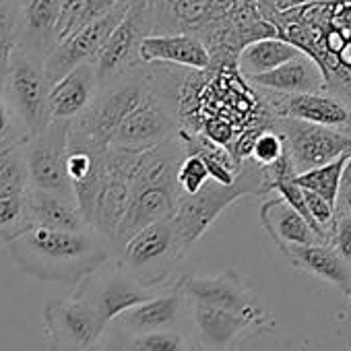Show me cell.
Returning <instances> with one entry per match:
<instances>
[{
  "label": "cell",
  "instance_id": "6da1fadb",
  "mask_svg": "<svg viewBox=\"0 0 351 351\" xmlns=\"http://www.w3.org/2000/svg\"><path fill=\"white\" fill-rule=\"evenodd\" d=\"M7 246L19 271L46 283H66L73 287L104 267L112 256L110 244L91 228L83 232L32 228L7 242Z\"/></svg>",
  "mask_w": 351,
  "mask_h": 351
},
{
  "label": "cell",
  "instance_id": "7a4b0ae2",
  "mask_svg": "<svg viewBox=\"0 0 351 351\" xmlns=\"http://www.w3.org/2000/svg\"><path fill=\"white\" fill-rule=\"evenodd\" d=\"M263 167L252 159H244L240 163V171L234 184H219L215 180H207L195 195H180L178 207L173 213V223L180 232V238L191 248L203 234L215 223V219L238 199L248 195H267Z\"/></svg>",
  "mask_w": 351,
  "mask_h": 351
},
{
  "label": "cell",
  "instance_id": "3957f363",
  "mask_svg": "<svg viewBox=\"0 0 351 351\" xmlns=\"http://www.w3.org/2000/svg\"><path fill=\"white\" fill-rule=\"evenodd\" d=\"M149 83V64H141L99 85L91 106L69 124V136L93 147H110L120 122L136 108Z\"/></svg>",
  "mask_w": 351,
  "mask_h": 351
},
{
  "label": "cell",
  "instance_id": "277c9868",
  "mask_svg": "<svg viewBox=\"0 0 351 351\" xmlns=\"http://www.w3.org/2000/svg\"><path fill=\"white\" fill-rule=\"evenodd\" d=\"M191 248L180 238L173 219L151 223L134 234L116 256V265L141 287H161Z\"/></svg>",
  "mask_w": 351,
  "mask_h": 351
},
{
  "label": "cell",
  "instance_id": "5b68a950",
  "mask_svg": "<svg viewBox=\"0 0 351 351\" xmlns=\"http://www.w3.org/2000/svg\"><path fill=\"white\" fill-rule=\"evenodd\" d=\"M48 93L50 81L44 73V60L29 52L15 50L7 69L0 73V95L17 116L27 136L38 134L52 122Z\"/></svg>",
  "mask_w": 351,
  "mask_h": 351
},
{
  "label": "cell",
  "instance_id": "8992f818",
  "mask_svg": "<svg viewBox=\"0 0 351 351\" xmlns=\"http://www.w3.org/2000/svg\"><path fill=\"white\" fill-rule=\"evenodd\" d=\"M157 34V7L155 0H130L120 23L114 27L97 58L93 69L99 85L141 66L138 48L145 38Z\"/></svg>",
  "mask_w": 351,
  "mask_h": 351
},
{
  "label": "cell",
  "instance_id": "52a82bcc",
  "mask_svg": "<svg viewBox=\"0 0 351 351\" xmlns=\"http://www.w3.org/2000/svg\"><path fill=\"white\" fill-rule=\"evenodd\" d=\"M23 149L29 173V189L75 199L66 173L69 122L52 120L44 130L29 136L23 143Z\"/></svg>",
  "mask_w": 351,
  "mask_h": 351
},
{
  "label": "cell",
  "instance_id": "ba28073f",
  "mask_svg": "<svg viewBox=\"0 0 351 351\" xmlns=\"http://www.w3.org/2000/svg\"><path fill=\"white\" fill-rule=\"evenodd\" d=\"M275 128L285 141V153L295 176L322 167L351 151V136L335 128L289 118H275Z\"/></svg>",
  "mask_w": 351,
  "mask_h": 351
},
{
  "label": "cell",
  "instance_id": "9c48e42d",
  "mask_svg": "<svg viewBox=\"0 0 351 351\" xmlns=\"http://www.w3.org/2000/svg\"><path fill=\"white\" fill-rule=\"evenodd\" d=\"M77 298L85 300L99 318L110 326L118 316L128 312L130 308L145 304L157 295V289H145L134 283L116 263L104 265L87 279H83L75 293Z\"/></svg>",
  "mask_w": 351,
  "mask_h": 351
},
{
  "label": "cell",
  "instance_id": "30bf717a",
  "mask_svg": "<svg viewBox=\"0 0 351 351\" xmlns=\"http://www.w3.org/2000/svg\"><path fill=\"white\" fill-rule=\"evenodd\" d=\"M134 151H122L108 147L106 151V173L95 199L93 215H91V230L101 236L108 244L112 242L116 228L120 226L132 193V171L136 165ZM112 248V246H110Z\"/></svg>",
  "mask_w": 351,
  "mask_h": 351
},
{
  "label": "cell",
  "instance_id": "8fae6325",
  "mask_svg": "<svg viewBox=\"0 0 351 351\" xmlns=\"http://www.w3.org/2000/svg\"><path fill=\"white\" fill-rule=\"evenodd\" d=\"M46 328L54 351H87L99 345L108 324L85 300L73 295L46 304Z\"/></svg>",
  "mask_w": 351,
  "mask_h": 351
},
{
  "label": "cell",
  "instance_id": "7c38bea8",
  "mask_svg": "<svg viewBox=\"0 0 351 351\" xmlns=\"http://www.w3.org/2000/svg\"><path fill=\"white\" fill-rule=\"evenodd\" d=\"M128 3H130V0H128ZM128 3L116 7L108 15L79 27L73 34H69L64 40H60L50 50V54L44 60V73H46V79L50 81V85L56 83L58 79H62L66 73H71L73 69H77L81 64H89V62L93 64V60L97 58V54L104 48L106 40L110 38L114 27L120 23Z\"/></svg>",
  "mask_w": 351,
  "mask_h": 351
},
{
  "label": "cell",
  "instance_id": "4fadbf2b",
  "mask_svg": "<svg viewBox=\"0 0 351 351\" xmlns=\"http://www.w3.org/2000/svg\"><path fill=\"white\" fill-rule=\"evenodd\" d=\"M132 184V182H130ZM180 201V189L176 180L149 182V184H132L128 209L116 228V234L110 242L112 252L120 250L134 234L149 228L151 223L173 217L176 207Z\"/></svg>",
  "mask_w": 351,
  "mask_h": 351
},
{
  "label": "cell",
  "instance_id": "5bb4252c",
  "mask_svg": "<svg viewBox=\"0 0 351 351\" xmlns=\"http://www.w3.org/2000/svg\"><path fill=\"white\" fill-rule=\"evenodd\" d=\"M176 287L184 293L189 302H199L205 306L254 318H267V312L258 306L252 287L236 271H226L217 277L184 275L176 283Z\"/></svg>",
  "mask_w": 351,
  "mask_h": 351
},
{
  "label": "cell",
  "instance_id": "9a60e30c",
  "mask_svg": "<svg viewBox=\"0 0 351 351\" xmlns=\"http://www.w3.org/2000/svg\"><path fill=\"white\" fill-rule=\"evenodd\" d=\"M258 91V99L275 118H289L308 124H318L335 130H343L351 120V110L330 93H302V95H279Z\"/></svg>",
  "mask_w": 351,
  "mask_h": 351
},
{
  "label": "cell",
  "instance_id": "2e32d148",
  "mask_svg": "<svg viewBox=\"0 0 351 351\" xmlns=\"http://www.w3.org/2000/svg\"><path fill=\"white\" fill-rule=\"evenodd\" d=\"M189 306L197 330V341L213 351H234V347L250 330H261L269 322V316L254 318V316L205 306L199 302H189Z\"/></svg>",
  "mask_w": 351,
  "mask_h": 351
},
{
  "label": "cell",
  "instance_id": "e0dca14e",
  "mask_svg": "<svg viewBox=\"0 0 351 351\" xmlns=\"http://www.w3.org/2000/svg\"><path fill=\"white\" fill-rule=\"evenodd\" d=\"M143 64H169L189 71L211 69L207 46L193 34H155L143 40L138 48Z\"/></svg>",
  "mask_w": 351,
  "mask_h": 351
},
{
  "label": "cell",
  "instance_id": "ac0fdd59",
  "mask_svg": "<svg viewBox=\"0 0 351 351\" xmlns=\"http://www.w3.org/2000/svg\"><path fill=\"white\" fill-rule=\"evenodd\" d=\"M189 300L178 287H171L167 293H157L153 300L138 304L118 316L112 324L124 330L130 337L157 332V330H171L180 322L182 312L186 310Z\"/></svg>",
  "mask_w": 351,
  "mask_h": 351
},
{
  "label": "cell",
  "instance_id": "d6986e66",
  "mask_svg": "<svg viewBox=\"0 0 351 351\" xmlns=\"http://www.w3.org/2000/svg\"><path fill=\"white\" fill-rule=\"evenodd\" d=\"M97 89H99V81L91 62L73 69L62 79L50 85V93H48L50 118L56 122L71 124L91 106Z\"/></svg>",
  "mask_w": 351,
  "mask_h": 351
},
{
  "label": "cell",
  "instance_id": "ffe728a7",
  "mask_svg": "<svg viewBox=\"0 0 351 351\" xmlns=\"http://www.w3.org/2000/svg\"><path fill=\"white\" fill-rule=\"evenodd\" d=\"M246 83H250L252 89L279 93V95H302V93H322V91L326 93V83L320 66L304 52L287 60L285 64L277 66L275 71L252 77Z\"/></svg>",
  "mask_w": 351,
  "mask_h": 351
},
{
  "label": "cell",
  "instance_id": "44dd1931",
  "mask_svg": "<svg viewBox=\"0 0 351 351\" xmlns=\"http://www.w3.org/2000/svg\"><path fill=\"white\" fill-rule=\"evenodd\" d=\"M261 223L271 236V240L277 244L279 250L285 246H314L322 244L312 228L304 221V217L293 211L281 197H275L271 201H265L261 205Z\"/></svg>",
  "mask_w": 351,
  "mask_h": 351
},
{
  "label": "cell",
  "instance_id": "7402d4cb",
  "mask_svg": "<svg viewBox=\"0 0 351 351\" xmlns=\"http://www.w3.org/2000/svg\"><path fill=\"white\" fill-rule=\"evenodd\" d=\"M281 252L291 261V265L332 283L351 300V265L345 263L330 246H285Z\"/></svg>",
  "mask_w": 351,
  "mask_h": 351
},
{
  "label": "cell",
  "instance_id": "603a6c76",
  "mask_svg": "<svg viewBox=\"0 0 351 351\" xmlns=\"http://www.w3.org/2000/svg\"><path fill=\"white\" fill-rule=\"evenodd\" d=\"M29 211L34 228L52 230V232H83L89 230L85 223L75 199H66L60 195L44 193L29 189Z\"/></svg>",
  "mask_w": 351,
  "mask_h": 351
},
{
  "label": "cell",
  "instance_id": "cb8c5ba5",
  "mask_svg": "<svg viewBox=\"0 0 351 351\" xmlns=\"http://www.w3.org/2000/svg\"><path fill=\"white\" fill-rule=\"evenodd\" d=\"M298 54H302V52L281 38L258 40L240 50V54L236 58V71L240 73L242 79L248 81L252 77L275 71L277 66L285 64L287 60L295 58Z\"/></svg>",
  "mask_w": 351,
  "mask_h": 351
},
{
  "label": "cell",
  "instance_id": "d4e9b609",
  "mask_svg": "<svg viewBox=\"0 0 351 351\" xmlns=\"http://www.w3.org/2000/svg\"><path fill=\"white\" fill-rule=\"evenodd\" d=\"M349 153L351 151H347L345 155L337 157L335 161H330L322 167H316V169L295 176V184L308 193H314L316 197L324 199L330 207H335L337 195H339V184H341V173H343Z\"/></svg>",
  "mask_w": 351,
  "mask_h": 351
},
{
  "label": "cell",
  "instance_id": "484cf974",
  "mask_svg": "<svg viewBox=\"0 0 351 351\" xmlns=\"http://www.w3.org/2000/svg\"><path fill=\"white\" fill-rule=\"evenodd\" d=\"M32 228L34 223L27 193L0 195V240L11 242Z\"/></svg>",
  "mask_w": 351,
  "mask_h": 351
},
{
  "label": "cell",
  "instance_id": "4316f807",
  "mask_svg": "<svg viewBox=\"0 0 351 351\" xmlns=\"http://www.w3.org/2000/svg\"><path fill=\"white\" fill-rule=\"evenodd\" d=\"M29 191V173L23 143L0 149V195H21Z\"/></svg>",
  "mask_w": 351,
  "mask_h": 351
},
{
  "label": "cell",
  "instance_id": "83f0119b",
  "mask_svg": "<svg viewBox=\"0 0 351 351\" xmlns=\"http://www.w3.org/2000/svg\"><path fill=\"white\" fill-rule=\"evenodd\" d=\"M19 46L17 13L9 0H0V73H3Z\"/></svg>",
  "mask_w": 351,
  "mask_h": 351
},
{
  "label": "cell",
  "instance_id": "f1b7e54d",
  "mask_svg": "<svg viewBox=\"0 0 351 351\" xmlns=\"http://www.w3.org/2000/svg\"><path fill=\"white\" fill-rule=\"evenodd\" d=\"M283 155H285V141H283L281 132L275 128V122H273L271 128H265L256 136L248 159H252L261 167H269V165L277 163Z\"/></svg>",
  "mask_w": 351,
  "mask_h": 351
},
{
  "label": "cell",
  "instance_id": "f546056e",
  "mask_svg": "<svg viewBox=\"0 0 351 351\" xmlns=\"http://www.w3.org/2000/svg\"><path fill=\"white\" fill-rule=\"evenodd\" d=\"M207 180L211 178L203 159L195 153H184L178 171H176V182H178L180 195H195Z\"/></svg>",
  "mask_w": 351,
  "mask_h": 351
},
{
  "label": "cell",
  "instance_id": "4dcf8cb0",
  "mask_svg": "<svg viewBox=\"0 0 351 351\" xmlns=\"http://www.w3.org/2000/svg\"><path fill=\"white\" fill-rule=\"evenodd\" d=\"M130 341H132L134 351H184L191 343L182 332H178L176 328L136 335V337H130Z\"/></svg>",
  "mask_w": 351,
  "mask_h": 351
},
{
  "label": "cell",
  "instance_id": "1f68e13d",
  "mask_svg": "<svg viewBox=\"0 0 351 351\" xmlns=\"http://www.w3.org/2000/svg\"><path fill=\"white\" fill-rule=\"evenodd\" d=\"M27 138L29 136H27L25 128L17 120L13 110L7 106L3 95H0V149H9V147L21 145Z\"/></svg>",
  "mask_w": 351,
  "mask_h": 351
},
{
  "label": "cell",
  "instance_id": "d6a6232c",
  "mask_svg": "<svg viewBox=\"0 0 351 351\" xmlns=\"http://www.w3.org/2000/svg\"><path fill=\"white\" fill-rule=\"evenodd\" d=\"M330 248L351 265V211L335 215V232L330 240Z\"/></svg>",
  "mask_w": 351,
  "mask_h": 351
},
{
  "label": "cell",
  "instance_id": "836d02e7",
  "mask_svg": "<svg viewBox=\"0 0 351 351\" xmlns=\"http://www.w3.org/2000/svg\"><path fill=\"white\" fill-rule=\"evenodd\" d=\"M95 351H134V347H132L130 335H126L118 326L110 324Z\"/></svg>",
  "mask_w": 351,
  "mask_h": 351
},
{
  "label": "cell",
  "instance_id": "e575fe53",
  "mask_svg": "<svg viewBox=\"0 0 351 351\" xmlns=\"http://www.w3.org/2000/svg\"><path fill=\"white\" fill-rule=\"evenodd\" d=\"M128 3V0H85L83 5V17H81V27L108 15L110 11H114L116 7ZM77 32V29H75Z\"/></svg>",
  "mask_w": 351,
  "mask_h": 351
},
{
  "label": "cell",
  "instance_id": "d590c367",
  "mask_svg": "<svg viewBox=\"0 0 351 351\" xmlns=\"http://www.w3.org/2000/svg\"><path fill=\"white\" fill-rule=\"evenodd\" d=\"M351 211V153L345 161L343 173H341V184H339V195L335 203V215Z\"/></svg>",
  "mask_w": 351,
  "mask_h": 351
},
{
  "label": "cell",
  "instance_id": "8d00e7d4",
  "mask_svg": "<svg viewBox=\"0 0 351 351\" xmlns=\"http://www.w3.org/2000/svg\"><path fill=\"white\" fill-rule=\"evenodd\" d=\"M184 351H213V349L205 347V345H203V343H199V341H191V343H189V347H186Z\"/></svg>",
  "mask_w": 351,
  "mask_h": 351
},
{
  "label": "cell",
  "instance_id": "74e56055",
  "mask_svg": "<svg viewBox=\"0 0 351 351\" xmlns=\"http://www.w3.org/2000/svg\"><path fill=\"white\" fill-rule=\"evenodd\" d=\"M341 132H345V134H349V136H351V120H349V124H347Z\"/></svg>",
  "mask_w": 351,
  "mask_h": 351
},
{
  "label": "cell",
  "instance_id": "f35d334b",
  "mask_svg": "<svg viewBox=\"0 0 351 351\" xmlns=\"http://www.w3.org/2000/svg\"><path fill=\"white\" fill-rule=\"evenodd\" d=\"M95 349H97V347H93V349H87V351H95Z\"/></svg>",
  "mask_w": 351,
  "mask_h": 351
}]
</instances>
